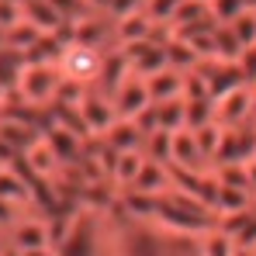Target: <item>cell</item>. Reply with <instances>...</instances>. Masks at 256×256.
I'll return each instance as SVG.
<instances>
[{
	"label": "cell",
	"instance_id": "obj_1",
	"mask_svg": "<svg viewBox=\"0 0 256 256\" xmlns=\"http://www.w3.org/2000/svg\"><path fill=\"white\" fill-rule=\"evenodd\" d=\"M62 84V70L59 62H24L21 76H18V94L24 97V104L32 108H52L56 94Z\"/></svg>",
	"mask_w": 256,
	"mask_h": 256
},
{
	"label": "cell",
	"instance_id": "obj_2",
	"mask_svg": "<svg viewBox=\"0 0 256 256\" xmlns=\"http://www.w3.org/2000/svg\"><path fill=\"white\" fill-rule=\"evenodd\" d=\"M104 48H94L84 42H66L62 56H59V70L66 80H76V84L94 86L100 80V70H104Z\"/></svg>",
	"mask_w": 256,
	"mask_h": 256
},
{
	"label": "cell",
	"instance_id": "obj_3",
	"mask_svg": "<svg viewBox=\"0 0 256 256\" xmlns=\"http://www.w3.org/2000/svg\"><path fill=\"white\" fill-rule=\"evenodd\" d=\"M4 239L7 242H14V246H21L24 253H32V250H48L52 246V236H48V218L42 212H24L7 232H4Z\"/></svg>",
	"mask_w": 256,
	"mask_h": 256
},
{
	"label": "cell",
	"instance_id": "obj_4",
	"mask_svg": "<svg viewBox=\"0 0 256 256\" xmlns=\"http://www.w3.org/2000/svg\"><path fill=\"white\" fill-rule=\"evenodd\" d=\"M250 111H253V84H239L225 90L222 97H214V122H222L225 128L246 125Z\"/></svg>",
	"mask_w": 256,
	"mask_h": 256
},
{
	"label": "cell",
	"instance_id": "obj_5",
	"mask_svg": "<svg viewBox=\"0 0 256 256\" xmlns=\"http://www.w3.org/2000/svg\"><path fill=\"white\" fill-rule=\"evenodd\" d=\"M132 194H146V198H163L173 190V170L170 163H160V160H142V166L135 173V180L128 184Z\"/></svg>",
	"mask_w": 256,
	"mask_h": 256
},
{
	"label": "cell",
	"instance_id": "obj_6",
	"mask_svg": "<svg viewBox=\"0 0 256 256\" xmlns=\"http://www.w3.org/2000/svg\"><path fill=\"white\" fill-rule=\"evenodd\" d=\"M198 70H201V76H204V84H208V94H212V97H222L225 90L246 84V76H242V70H239L236 59H201Z\"/></svg>",
	"mask_w": 256,
	"mask_h": 256
},
{
	"label": "cell",
	"instance_id": "obj_7",
	"mask_svg": "<svg viewBox=\"0 0 256 256\" xmlns=\"http://www.w3.org/2000/svg\"><path fill=\"white\" fill-rule=\"evenodd\" d=\"M80 114H84L86 128H90V135H104L108 128L118 122V111H114V100L104 94V90H97V86H90L84 97V104H80Z\"/></svg>",
	"mask_w": 256,
	"mask_h": 256
},
{
	"label": "cell",
	"instance_id": "obj_8",
	"mask_svg": "<svg viewBox=\"0 0 256 256\" xmlns=\"http://www.w3.org/2000/svg\"><path fill=\"white\" fill-rule=\"evenodd\" d=\"M111 100H114V111H118V118H135V114H142L149 104H152V94H149V84H146V76H128L125 84L118 86L114 94H111Z\"/></svg>",
	"mask_w": 256,
	"mask_h": 256
},
{
	"label": "cell",
	"instance_id": "obj_9",
	"mask_svg": "<svg viewBox=\"0 0 256 256\" xmlns=\"http://www.w3.org/2000/svg\"><path fill=\"white\" fill-rule=\"evenodd\" d=\"M21 163L28 166V176H32V180H52L56 173L62 170V163H59L56 149L45 142V135L38 138V142H32V146L21 152Z\"/></svg>",
	"mask_w": 256,
	"mask_h": 256
},
{
	"label": "cell",
	"instance_id": "obj_10",
	"mask_svg": "<svg viewBox=\"0 0 256 256\" xmlns=\"http://www.w3.org/2000/svg\"><path fill=\"white\" fill-rule=\"evenodd\" d=\"M170 166H184V170H204V166H212V163H208V156L201 152V146H198V138H194V132H190V128L173 132Z\"/></svg>",
	"mask_w": 256,
	"mask_h": 256
},
{
	"label": "cell",
	"instance_id": "obj_11",
	"mask_svg": "<svg viewBox=\"0 0 256 256\" xmlns=\"http://www.w3.org/2000/svg\"><path fill=\"white\" fill-rule=\"evenodd\" d=\"M24 21H32L45 35H59V32L70 28V21L56 10L52 0H24Z\"/></svg>",
	"mask_w": 256,
	"mask_h": 256
},
{
	"label": "cell",
	"instance_id": "obj_12",
	"mask_svg": "<svg viewBox=\"0 0 256 256\" xmlns=\"http://www.w3.org/2000/svg\"><path fill=\"white\" fill-rule=\"evenodd\" d=\"M152 28H156V21H152V18L146 14V7H142V10H135V14L114 18V42L132 45V42H138V38H149Z\"/></svg>",
	"mask_w": 256,
	"mask_h": 256
},
{
	"label": "cell",
	"instance_id": "obj_13",
	"mask_svg": "<svg viewBox=\"0 0 256 256\" xmlns=\"http://www.w3.org/2000/svg\"><path fill=\"white\" fill-rule=\"evenodd\" d=\"M0 198L32 208V176H21L18 163L14 166H0Z\"/></svg>",
	"mask_w": 256,
	"mask_h": 256
},
{
	"label": "cell",
	"instance_id": "obj_14",
	"mask_svg": "<svg viewBox=\"0 0 256 256\" xmlns=\"http://www.w3.org/2000/svg\"><path fill=\"white\" fill-rule=\"evenodd\" d=\"M152 100H166V97H184V70L176 66H163L160 73L146 76Z\"/></svg>",
	"mask_w": 256,
	"mask_h": 256
},
{
	"label": "cell",
	"instance_id": "obj_15",
	"mask_svg": "<svg viewBox=\"0 0 256 256\" xmlns=\"http://www.w3.org/2000/svg\"><path fill=\"white\" fill-rule=\"evenodd\" d=\"M156 111V125L166 132H180L187 128V100L184 97H166V100H152Z\"/></svg>",
	"mask_w": 256,
	"mask_h": 256
},
{
	"label": "cell",
	"instance_id": "obj_16",
	"mask_svg": "<svg viewBox=\"0 0 256 256\" xmlns=\"http://www.w3.org/2000/svg\"><path fill=\"white\" fill-rule=\"evenodd\" d=\"M253 204H256V194H253V190H242V187H228V184H222L218 194H214V212H218V218H222V214L246 212V208H253Z\"/></svg>",
	"mask_w": 256,
	"mask_h": 256
},
{
	"label": "cell",
	"instance_id": "obj_17",
	"mask_svg": "<svg viewBox=\"0 0 256 256\" xmlns=\"http://www.w3.org/2000/svg\"><path fill=\"white\" fill-rule=\"evenodd\" d=\"M142 160H146V152H142V149H122V152H118L114 176H111L118 190H128V184L135 180V173H138V166H142Z\"/></svg>",
	"mask_w": 256,
	"mask_h": 256
},
{
	"label": "cell",
	"instance_id": "obj_18",
	"mask_svg": "<svg viewBox=\"0 0 256 256\" xmlns=\"http://www.w3.org/2000/svg\"><path fill=\"white\" fill-rule=\"evenodd\" d=\"M142 152H146L149 160L170 163V156H173V132H166V128L149 132V135H146V142H142Z\"/></svg>",
	"mask_w": 256,
	"mask_h": 256
},
{
	"label": "cell",
	"instance_id": "obj_19",
	"mask_svg": "<svg viewBox=\"0 0 256 256\" xmlns=\"http://www.w3.org/2000/svg\"><path fill=\"white\" fill-rule=\"evenodd\" d=\"M42 35H45V32H38L32 21H24V18H21V21H18L10 32H7V42H4V45H10V48H18V52H24V56H28Z\"/></svg>",
	"mask_w": 256,
	"mask_h": 256
},
{
	"label": "cell",
	"instance_id": "obj_20",
	"mask_svg": "<svg viewBox=\"0 0 256 256\" xmlns=\"http://www.w3.org/2000/svg\"><path fill=\"white\" fill-rule=\"evenodd\" d=\"M184 100H187V128L214 122V97H184Z\"/></svg>",
	"mask_w": 256,
	"mask_h": 256
},
{
	"label": "cell",
	"instance_id": "obj_21",
	"mask_svg": "<svg viewBox=\"0 0 256 256\" xmlns=\"http://www.w3.org/2000/svg\"><path fill=\"white\" fill-rule=\"evenodd\" d=\"M228 32L236 35V42L242 45V48L246 45H256V10L253 7H246L236 21H228Z\"/></svg>",
	"mask_w": 256,
	"mask_h": 256
},
{
	"label": "cell",
	"instance_id": "obj_22",
	"mask_svg": "<svg viewBox=\"0 0 256 256\" xmlns=\"http://www.w3.org/2000/svg\"><path fill=\"white\" fill-rule=\"evenodd\" d=\"M208 10H212V18L218 24H228L246 10V0H208Z\"/></svg>",
	"mask_w": 256,
	"mask_h": 256
},
{
	"label": "cell",
	"instance_id": "obj_23",
	"mask_svg": "<svg viewBox=\"0 0 256 256\" xmlns=\"http://www.w3.org/2000/svg\"><path fill=\"white\" fill-rule=\"evenodd\" d=\"M184 0H146V14L156 21V24H170V18L176 14Z\"/></svg>",
	"mask_w": 256,
	"mask_h": 256
},
{
	"label": "cell",
	"instance_id": "obj_24",
	"mask_svg": "<svg viewBox=\"0 0 256 256\" xmlns=\"http://www.w3.org/2000/svg\"><path fill=\"white\" fill-rule=\"evenodd\" d=\"M239 70H242V76H246V84H256V45H246L242 52H239Z\"/></svg>",
	"mask_w": 256,
	"mask_h": 256
},
{
	"label": "cell",
	"instance_id": "obj_25",
	"mask_svg": "<svg viewBox=\"0 0 256 256\" xmlns=\"http://www.w3.org/2000/svg\"><path fill=\"white\" fill-rule=\"evenodd\" d=\"M24 212H32V208H24V204H14V201H4V198H0V225H4V232H7V228H10V225H14Z\"/></svg>",
	"mask_w": 256,
	"mask_h": 256
},
{
	"label": "cell",
	"instance_id": "obj_26",
	"mask_svg": "<svg viewBox=\"0 0 256 256\" xmlns=\"http://www.w3.org/2000/svg\"><path fill=\"white\" fill-rule=\"evenodd\" d=\"M0 256H24V250H21V246H14V242H7V239H4V242H0Z\"/></svg>",
	"mask_w": 256,
	"mask_h": 256
},
{
	"label": "cell",
	"instance_id": "obj_27",
	"mask_svg": "<svg viewBox=\"0 0 256 256\" xmlns=\"http://www.w3.org/2000/svg\"><path fill=\"white\" fill-rule=\"evenodd\" d=\"M250 122L256 125V84H253V111H250Z\"/></svg>",
	"mask_w": 256,
	"mask_h": 256
},
{
	"label": "cell",
	"instance_id": "obj_28",
	"mask_svg": "<svg viewBox=\"0 0 256 256\" xmlns=\"http://www.w3.org/2000/svg\"><path fill=\"white\" fill-rule=\"evenodd\" d=\"M0 239H4V225H0Z\"/></svg>",
	"mask_w": 256,
	"mask_h": 256
},
{
	"label": "cell",
	"instance_id": "obj_29",
	"mask_svg": "<svg viewBox=\"0 0 256 256\" xmlns=\"http://www.w3.org/2000/svg\"><path fill=\"white\" fill-rule=\"evenodd\" d=\"M253 256H256V246H253Z\"/></svg>",
	"mask_w": 256,
	"mask_h": 256
},
{
	"label": "cell",
	"instance_id": "obj_30",
	"mask_svg": "<svg viewBox=\"0 0 256 256\" xmlns=\"http://www.w3.org/2000/svg\"><path fill=\"white\" fill-rule=\"evenodd\" d=\"M204 4H208V0H204Z\"/></svg>",
	"mask_w": 256,
	"mask_h": 256
},
{
	"label": "cell",
	"instance_id": "obj_31",
	"mask_svg": "<svg viewBox=\"0 0 256 256\" xmlns=\"http://www.w3.org/2000/svg\"><path fill=\"white\" fill-rule=\"evenodd\" d=\"M0 242H4V239H0Z\"/></svg>",
	"mask_w": 256,
	"mask_h": 256
}]
</instances>
